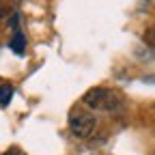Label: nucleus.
<instances>
[{
	"label": "nucleus",
	"mask_w": 155,
	"mask_h": 155,
	"mask_svg": "<svg viewBox=\"0 0 155 155\" xmlns=\"http://www.w3.org/2000/svg\"><path fill=\"white\" fill-rule=\"evenodd\" d=\"M84 104L93 110H104V112H112L121 106V97L116 95L114 91L110 88H104V86H97V88H91L86 95H84Z\"/></svg>",
	"instance_id": "obj_1"
},
{
	"label": "nucleus",
	"mask_w": 155,
	"mask_h": 155,
	"mask_svg": "<svg viewBox=\"0 0 155 155\" xmlns=\"http://www.w3.org/2000/svg\"><path fill=\"white\" fill-rule=\"evenodd\" d=\"M95 127H97V121H95L93 112L71 110V114H69V129H71L73 136H78V138H91Z\"/></svg>",
	"instance_id": "obj_2"
},
{
	"label": "nucleus",
	"mask_w": 155,
	"mask_h": 155,
	"mask_svg": "<svg viewBox=\"0 0 155 155\" xmlns=\"http://www.w3.org/2000/svg\"><path fill=\"white\" fill-rule=\"evenodd\" d=\"M24 48H26V39H24V35H22V32H15L13 39H11V50H13L15 54H24Z\"/></svg>",
	"instance_id": "obj_3"
},
{
	"label": "nucleus",
	"mask_w": 155,
	"mask_h": 155,
	"mask_svg": "<svg viewBox=\"0 0 155 155\" xmlns=\"http://www.w3.org/2000/svg\"><path fill=\"white\" fill-rule=\"evenodd\" d=\"M11 97H13V86L11 84H2L0 86V108H7L9 101H11Z\"/></svg>",
	"instance_id": "obj_4"
},
{
	"label": "nucleus",
	"mask_w": 155,
	"mask_h": 155,
	"mask_svg": "<svg viewBox=\"0 0 155 155\" xmlns=\"http://www.w3.org/2000/svg\"><path fill=\"white\" fill-rule=\"evenodd\" d=\"M9 13H11V5L7 2V0H0V22H2Z\"/></svg>",
	"instance_id": "obj_5"
},
{
	"label": "nucleus",
	"mask_w": 155,
	"mask_h": 155,
	"mask_svg": "<svg viewBox=\"0 0 155 155\" xmlns=\"http://www.w3.org/2000/svg\"><path fill=\"white\" fill-rule=\"evenodd\" d=\"M144 43H149L151 48H155V28H149L144 32Z\"/></svg>",
	"instance_id": "obj_6"
},
{
	"label": "nucleus",
	"mask_w": 155,
	"mask_h": 155,
	"mask_svg": "<svg viewBox=\"0 0 155 155\" xmlns=\"http://www.w3.org/2000/svg\"><path fill=\"white\" fill-rule=\"evenodd\" d=\"M2 155H22V153H19L17 149H9L7 153H2Z\"/></svg>",
	"instance_id": "obj_7"
}]
</instances>
